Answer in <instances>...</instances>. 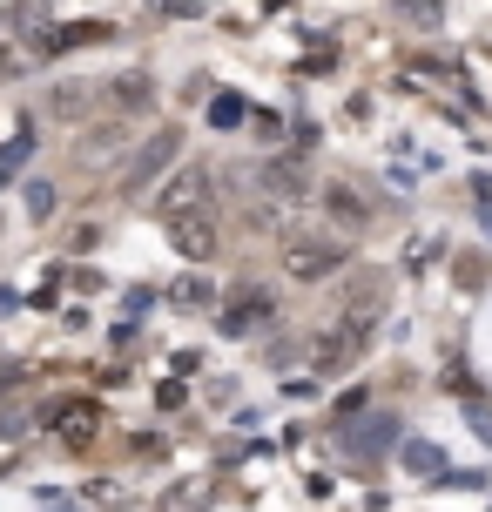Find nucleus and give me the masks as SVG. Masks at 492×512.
Wrapping results in <instances>:
<instances>
[{
	"label": "nucleus",
	"mask_w": 492,
	"mask_h": 512,
	"mask_svg": "<svg viewBox=\"0 0 492 512\" xmlns=\"http://www.w3.org/2000/svg\"><path fill=\"white\" fill-rule=\"evenodd\" d=\"M344 236H290L284 243V270L297 283H331L337 270H344Z\"/></svg>",
	"instance_id": "f257e3e1"
},
{
	"label": "nucleus",
	"mask_w": 492,
	"mask_h": 512,
	"mask_svg": "<svg viewBox=\"0 0 492 512\" xmlns=\"http://www.w3.org/2000/svg\"><path fill=\"white\" fill-rule=\"evenodd\" d=\"M209 196H216V182H209L203 162H182V169H169V182L156 189L162 216H196V209H209Z\"/></svg>",
	"instance_id": "f03ea898"
},
{
	"label": "nucleus",
	"mask_w": 492,
	"mask_h": 512,
	"mask_svg": "<svg viewBox=\"0 0 492 512\" xmlns=\"http://www.w3.org/2000/svg\"><path fill=\"white\" fill-rule=\"evenodd\" d=\"M169 243H176V256H189V263H209L223 236H216V216L196 209V216H169Z\"/></svg>",
	"instance_id": "7ed1b4c3"
},
{
	"label": "nucleus",
	"mask_w": 492,
	"mask_h": 512,
	"mask_svg": "<svg viewBox=\"0 0 492 512\" xmlns=\"http://www.w3.org/2000/svg\"><path fill=\"white\" fill-rule=\"evenodd\" d=\"M176 149H182V135L176 128H156L142 149H135V162H129V176H122V189H142V182H156L169 162H176Z\"/></svg>",
	"instance_id": "20e7f679"
},
{
	"label": "nucleus",
	"mask_w": 492,
	"mask_h": 512,
	"mask_svg": "<svg viewBox=\"0 0 492 512\" xmlns=\"http://www.w3.org/2000/svg\"><path fill=\"white\" fill-rule=\"evenodd\" d=\"M270 317H277V297H270V290H236V297H230V310H223L216 324H223L230 337H243V331H263Z\"/></svg>",
	"instance_id": "39448f33"
},
{
	"label": "nucleus",
	"mask_w": 492,
	"mask_h": 512,
	"mask_svg": "<svg viewBox=\"0 0 492 512\" xmlns=\"http://www.w3.org/2000/svg\"><path fill=\"white\" fill-rule=\"evenodd\" d=\"M358 344L364 337L358 331H344V324H331V331L311 344V371L317 378H337V371H351V358H358Z\"/></svg>",
	"instance_id": "423d86ee"
},
{
	"label": "nucleus",
	"mask_w": 492,
	"mask_h": 512,
	"mask_svg": "<svg viewBox=\"0 0 492 512\" xmlns=\"http://www.w3.org/2000/svg\"><path fill=\"white\" fill-rule=\"evenodd\" d=\"M391 438H398V425L371 411V418H358V425H344V432H337V445H344L351 459H378V452H385Z\"/></svg>",
	"instance_id": "0eeeda50"
},
{
	"label": "nucleus",
	"mask_w": 492,
	"mask_h": 512,
	"mask_svg": "<svg viewBox=\"0 0 492 512\" xmlns=\"http://www.w3.org/2000/svg\"><path fill=\"white\" fill-rule=\"evenodd\" d=\"M324 209H331V223H337L344 236L371 230V203H364V196L351 189V182H331V189H324Z\"/></svg>",
	"instance_id": "6e6552de"
},
{
	"label": "nucleus",
	"mask_w": 492,
	"mask_h": 512,
	"mask_svg": "<svg viewBox=\"0 0 492 512\" xmlns=\"http://www.w3.org/2000/svg\"><path fill=\"white\" fill-rule=\"evenodd\" d=\"M257 182H263V196H270V203H284V209H297L304 196H311L304 169H290V162H263V169H257Z\"/></svg>",
	"instance_id": "1a4fd4ad"
},
{
	"label": "nucleus",
	"mask_w": 492,
	"mask_h": 512,
	"mask_svg": "<svg viewBox=\"0 0 492 512\" xmlns=\"http://www.w3.org/2000/svg\"><path fill=\"white\" fill-rule=\"evenodd\" d=\"M209 499H216V479L189 472V479H176V486L162 492V512H209Z\"/></svg>",
	"instance_id": "9d476101"
},
{
	"label": "nucleus",
	"mask_w": 492,
	"mask_h": 512,
	"mask_svg": "<svg viewBox=\"0 0 492 512\" xmlns=\"http://www.w3.org/2000/svg\"><path fill=\"white\" fill-rule=\"evenodd\" d=\"M48 115H61V122H88L95 115V88H81V81H61L48 95Z\"/></svg>",
	"instance_id": "9b49d317"
},
{
	"label": "nucleus",
	"mask_w": 492,
	"mask_h": 512,
	"mask_svg": "<svg viewBox=\"0 0 492 512\" xmlns=\"http://www.w3.org/2000/svg\"><path fill=\"white\" fill-rule=\"evenodd\" d=\"M61 438H68V445H88V438H95V411L75 405L68 418H61Z\"/></svg>",
	"instance_id": "f8f14e48"
},
{
	"label": "nucleus",
	"mask_w": 492,
	"mask_h": 512,
	"mask_svg": "<svg viewBox=\"0 0 492 512\" xmlns=\"http://www.w3.org/2000/svg\"><path fill=\"white\" fill-rule=\"evenodd\" d=\"M108 95H115V108H149V81H142V75H129V81H115Z\"/></svg>",
	"instance_id": "ddd939ff"
},
{
	"label": "nucleus",
	"mask_w": 492,
	"mask_h": 512,
	"mask_svg": "<svg viewBox=\"0 0 492 512\" xmlns=\"http://www.w3.org/2000/svg\"><path fill=\"white\" fill-rule=\"evenodd\" d=\"M405 465H412L418 479H439V472H445V459L432 452V445H405Z\"/></svg>",
	"instance_id": "4468645a"
},
{
	"label": "nucleus",
	"mask_w": 492,
	"mask_h": 512,
	"mask_svg": "<svg viewBox=\"0 0 492 512\" xmlns=\"http://www.w3.org/2000/svg\"><path fill=\"white\" fill-rule=\"evenodd\" d=\"M27 216H34V223H48V216H54V189H48V182H27Z\"/></svg>",
	"instance_id": "2eb2a0df"
},
{
	"label": "nucleus",
	"mask_w": 492,
	"mask_h": 512,
	"mask_svg": "<svg viewBox=\"0 0 492 512\" xmlns=\"http://www.w3.org/2000/svg\"><path fill=\"white\" fill-rule=\"evenodd\" d=\"M176 304L203 310V304H209V283H203V277H182V283H176Z\"/></svg>",
	"instance_id": "dca6fc26"
},
{
	"label": "nucleus",
	"mask_w": 492,
	"mask_h": 512,
	"mask_svg": "<svg viewBox=\"0 0 492 512\" xmlns=\"http://www.w3.org/2000/svg\"><path fill=\"white\" fill-rule=\"evenodd\" d=\"M68 512H75V506H68Z\"/></svg>",
	"instance_id": "f3484780"
}]
</instances>
